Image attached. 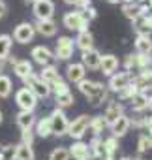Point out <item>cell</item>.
<instances>
[{
  "instance_id": "cell-17",
  "label": "cell",
  "mask_w": 152,
  "mask_h": 160,
  "mask_svg": "<svg viewBox=\"0 0 152 160\" xmlns=\"http://www.w3.org/2000/svg\"><path fill=\"white\" fill-rule=\"evenodd\" d=\"M131 81L139 91H146L152 89V68L148 70H139L137 75H131Z\"/></svg>"
},
{
  "instance_id": "cell-28",
  "label": "cell",
  "mask_w": 152,
  "mask_h": 160,
  "mask_svg": "<svg viewBox=\"0 0 152 160\" xmlns=\"http://www.w3.org/2000/svg\"><path fill=\"white\" fill-rule=\"evenodd\" d=\"M12 43H13V38L10 34H0V60H8L12 53Z\"/></svg>"
},
{
  "instance_id": "cell-42",
  "label": "cell",
  "mask_w": 152,
  "mask_h": 160,
  "mask_svg": "<svg viewBox=\"0 0 152 160\" xmlns=\"http://www.w3.org/2000/svg\"><path fill=\"white\" fill-rule=\"evenodd\" d=\"M92 85H94V81H92V79H83V81H79L77 83V89H79V92L81 94H85V96H88V92L92 91Z\"/></svg>"
},
{
  "instance_id": "cell-39",
  "label": "cell",
  "mask_w": 152,
  "mask_h": 160,
  "mask_svg": "<svg viewBox=\"0 0 152 160\" xmlns=\"http://www.w3.org/2000/svg\"><path fill=\"white\" fill-rule=\"evenodd\" d=\"M15 154H17V145H13V143L4 145L0 149V158L2 160H15Z\"/></svg>"
},
{
  "instance_id": "cell-62",
  "label": "cell",
  "mask_w": 152,
  "mask_h": 160,
  "mask_svg": "<svg viewBox=\"0 0 152 160\" xmlns=\"http://www.w3.org/2000/svg\"><path fill=\"white\" fill-rule=\"evenodd\" d=\"M0 160H2V158H0Z\"/></svg>"
},
{
  "instance_id": "cell-13",
  "label": "cell",
  "mask_w": 152,
  "mask_h": 160,
  "mask_svg": "<svg viewBox=\"0 0 152 160\" xmlns=\"http://www.w3.org/2000/svg\"><path fill=\"white\" fill-rule=\"evenodd\" d=\"M124 115V104L122 102H118V100H115V102H109V106H107V109H105V113L102 115L103 117V121H105V126H111L118 117H122Z\"/></svg>"
},
{
  "instance_id": "cell-54",
  "label": "cell",
  "mask_w": 152,
  "mask_h": 160,
  "mask_svg": "<svg viewBox=\"0 0 152 160\" xmlns=\"http://www.w3.org/2000/svg\"><path fill=\"white\" fill-rule=\"evenodd\" d=\"M122 4H131V2H135V0H120Z\"/></svg>"
},
{
  "instance_id": "cell-15",
  "label": "cell",
  "mask_w": 152,
  "mask_h": 160,
  "mask_svg": "<svg viewBox=\"0 0 152 160\" xmlns=\"http://www.w3.org/2000/svg\"><path fill=\"white\" fill-rule=\"evenodd\" d=\"M118 57H115V55H102V60H100V72L103 73V75H107V77H111L115 72H118Z\"/></svg>"
},
{
  "instance_id": "cell-30",
  "label": "cell",
  "mask_w": 152,
  "mask_h": 160,
  "mask_svg": "<svg viewBox=\"0 0 152 160\" xmlns=\"http://www.w3.org/2000/svg\"><path fill=\"white\" fill-rule=\"evenodd\" d=\"M105 121L102 115H94L90 117V122H88V132H92V136H100L103 130H105Z\"/></svg>"
},
{
  "instance_id": "cell-55",
  "label": "cell",
  "mask_w": 152,
  "mask_h": 160,
  "mask_svg": "<svg viewBox=\"0 0 152 160\" xmlns=\"http://www.w3.org/2000/svg\"><path fill=\"white\" fill-rule=\"evenodd\" d=\"M107 2H109V4H118L120 0H107Z\"/></svg>"
},
{
  "instance_id": "cell-35",
  "label": "cell",
  "mask_w": 152,
  "mask_h": 160,
  "mask_svg": "<svg viewBox=\"0 0 152 160\" xmlns=\"http://www.w3.org/2000/svg\"><path fill=\"white\" fill-rule=\"evenodd\" d=\"M116 94H118V100H131L135 94H139V89L133 85V81H130V83H128L120 92H116Z\"/></svg>"
},
{
  "instance_id": "cell-53",
  "label": "cell",
  "mask_w": 152,
  "mask_h": 160,
  "mask_svg": "<svg viewBox=\"0 0 152 160\" xmlns=\"http://www.w3.org/2000/svg\"><path fill=\"white\" fill-rule=\"evenodd\" d=\"M66 4H69V6H75V2H77V0H64Z\"/></svg>"
},
{
  "instance_id": "cell-45",
  "label": "cell",
  "mask_w": 152,
  "mask_h": 160,
  "mask_svg": "<svg viewBox=\"0 0 152 160\" xmlns=\"http://www.w3.org/2000/svg\"><path fill=\"white\" fill-rule=\"evenodd\" d=\"M133 68H135V53H128L126 58H124V70L130 73Z\"/></svg>"
},
{
  "instance_id": "cell-12",
  "label": "cell",
  "mask_w": 152,
  "mask_h": 160,
  "mask_svg": "<svg viewBox=\"0 0 152 160\" xmlns=\"http://www.w3.org/2000/svg\"><path fill=\"white\" fill-rule=\"evenodd\" d=\"M87 77V70L81 62H69L66 66V79L69 83H75L77 85L79 81H83V79Z\"/></svg>"
},
{
  "instance_id": "cell-26",
  "label": "cell",
  "mask_w": 152,
  "mask_h": 160,
  "mask_svg": "<svg viewBox=\"0 0 152 160\" xmlns=\"http://www.w3.org/2000/svg\"><path fill=\"white\" fill-rule=\"evenodd\" d=\"M13 72H15V75L21 79H26L30 73H34V70H32V62H28V60H21V58H17V62L13 64Z\"/></svg>"
},
{
  "instance_id": "cell-57",
  "label": "cell",
  "mask_w": 152,
  "mask_h": 160,
  "mask_svg": "<svg viewBox=\"0 0 152 160\" xmlns=\"http://www.w3.org/2000/svg\"><path fill=\"white\" fill-rule=\"evenodd\" d=\"M146 2H148V8H150V12H152V0H146Z\"/></svg>"
},
{
  "instance_id": "cell-2",
  "label": "cell",
  "mask_w": 152,
  "mask_h": 160,
  "mask_svg": "<svg viewBox=\"0 0 152 160\" xmlns=\"http://www.w3.org/2000/svg\"><path fill=\"white\" fill-rule=\"evenodd\" d=\"M23 83H25V87L26 89H30L32 91V94L38 98V100H45V98H49L51 96V87L47 85V83H43L41 79H40V75L34 72V73H30L26 79H23Z\"/></svg>"
},
{
  "instance_id": "cell-14",
  "label": "cell",
  "mask_w": 152,
  "mask_h": 160,
  "mask_svg": "<svg viewBox=\"0 0 152 160\" xmlns=\"http://www.w3.org/2000/svg\"><path fill=\"white\" fill-rule=\"evenodd\" d=\"M100 60H102V53L96 49L81 53V64L85 66V70H90V72L100 70Z\"/></svg>"
},
{
  "instance_id": "cell-61",
  "label": "cell",
  "mask_w": 152,
  "mask_h": 160,
  "mask_svg": "<svg viewBox=\"0 0 152 160\" xmlns=\"http://www.w3.org/2000/svg\"><path fill=\"white\" fill-rule=\"evenodd\" d=\"M0 19H2V15H0Z\"/></svg>"
},
{
  "instance_id": "cell-32",
  "label": "cell",
  "mask_w": 152,
  "mask_h": 160,
  "mask_svg": "<svg viewBox=\"0 0 152 160\" xmlns=\"http://www.w3.org/2000/svg\"><path fill=\"white\" fill-rule=\"evenodd\" d=\"M36 154H34V149L30 145H23V143H17V154H15V160H34Z\"/></svg>"
},
{
  "instance_id": "cell-60",
  "label": "cell",
  "mask_w": 152,
  "mask_h": 160,
  "mask_svg": "<svg viewBox=\"0 0 152 160\" xmlns=\"http://www.w3.org/2000/svg\"><path fill=\"white\" fill-rule=\"evenodd\" d=\"M0 122H2V111H0Z\"/></svg>"
},
{
  "instance_id": "cell-50",
  "label": "cell",
  "mask_w": 152,
  "mask_h": 160,
  "mask_svg": "<svg viewBox=\"0 0 152 160\" xmlns=\"http://www.w3.org/2000/svg\"><path fill=\"white\" fill-rule=\"evenodd\" d=\"M4 66H6V60H0V75H2V72H4Z\"/></svg>"
},
{
  "instance_id": "cell-41",
  "label": "cell",
  "mask_w": 152,
  "mask_h": 160,
  "mask_svg": "<svg viewBox=\"0 0 152 160\" xmlns=\"http://www.w3.org/2000/svg\"><path fill=\"white\" fill-rule=\"evenodd\" d=\"M130 126L143 130L145 128V113H133V117H130Z\"/></svg>"
},
{
  "instance_id": "cell-22",
  "label": "cell",
  "mask_w": 152,
  "mask_h": 160,
  "mask_svg": "<svg viewBox=\"0 0 152 160\" xmlns=\"http://www.w3.org/2000/svg\"><path fill=\"white\" fill-rule=\"evenodd\" d=\"M68 152H69V156H71L73 160H87V158L90 156L88 145H87L83 139H81V141H73V145H69Z\"/></svg>"
},
{
  "instance_id": "cell-58",
  "label": "cell",
  "mask_w": 152,
  "mask_h": 160,
  "mask_svg": "<svg viewBox=\"0 0 152 160\" xmlns=\"http://www.w3.org/2000/svg\"><path fill=\"white\" fill-rule=\"evenodd\" d=\"M25 2H26V4H34V2H36V0H25Z\"/></svg>"
},
{
  "instance_id": "cell-6",
  "label": "cell",
  "mask_w": 152,
  "mask_h": 160,
  "mask_svg": "<svg viewBox=\"0 0 152 160\" xmlns=\"http://www.w3.org/2000/svg\"><path fill=\"white\" fill-rule=\"evenodd\" d=\"M73 49H75V42L69 36H60L56 42V49H55V58L56 60H69L73 57Z\"/></svg>"
},
{
  "instance_id": "cell-40",
  "label": "cell",
  "mask_w": 152,
  "mask_h": 160,
  "mask_svg": "<svg viewBox=\"0 0 152 160\" xmlns=\"http://www.w3.org/2000/svg\"><path fill=\"white\" fill-rule=\"evenodd\" d=\"M49 160H69V152H68L66 147H56V149L51 151Z\"/></svg>"
},
{
  "instance_id": "cell-21",
  "label": "cell",
  "mask_w": 152,
  "mask_h": 160,
  "mask_svg": "<svg viewBox=\"0 0 152 160\" xmlns=\"http://www.w3.org/2000/svg\"><path fill=\"white\" fill-rule=\"evenodd\" d=\"M34 30H36L38 34L45 36V38H53V36L56 34L58 27H56V23H55L53 19H45V21H38V19H36V23H34Z\"/></svg>"
},
{
  "instance_id": "cell-33",
  "label": "cell",
  "mask_w": 152,
  "mask_h": 160,
  "mask_svg": "<svg viewBox=\"0 0 152 160\" xmlns=\"http://www.w3.org/2000/svg\"><path fill=\"white\" fill-rule=\"evenodd\" d=\"M87 145H88V151H90L92 156H102L103 158V139L100 136H94L90 139V143H87Z\"/></svg>"
},
{
  "instance_id": "cell-34",
  "label": "cell",
  "mask_w": 152,
  "mask_h": 160,
  "mask_svg": "<svg viewBox=\"0 0 152 160\" xmlns=\"http://www.w3.org/2000/svg\"><path fill=\"white\" fill-rule=\"evenodd\" d=\"M12 89H13L12 79L2 73V75H0V98H8L12 94Z\"/></svg>"
},
{
  "instance_id": "cell-51",
  "label": "cell",
  "mask_w": 152,
  "mask_h": 160,
  "mask_svg": "<svg viewBox=\"0 0 152 160\" xmlns=\"http://www.w3.org/2000/svg\"><path fill=\"white\" fill-rule=\"evenodd\" d=\"M146 132H148V134H146V136H148V138H150V139H152V124H150V126H146Z\"/></svg>"
},
{
  "instance_id": "cell-9",
  "label": "cell",
  "mask_w": 152,
  "mask_h": 160,
  "mask_svg": "<svg viewBox=\"0 0 152 160\" xmlns=\"http://www.w3.org/2000/svg\"><path fill=\"white\" fill-rule=\"evenodd\" d=\"M34 36H36V30H34V25L32 23H21L13 30V40L17 43H23V45L25 43H30L34 40Z\"/></svg>"
},
{
  "instance_id": "cell-36",
  "label": "cell",
  "mask_w": 152,
  "mask_h": 160,
  "mask_svg": "<svg viewBox=\"0 0 152 160\" xmlns=\"http://www.w3.org/2000/svg\"><path fill=\"white\" fill-rule=\"evenodd\" d=\"M135 68L137 70L152 68V55H139V53H135Z\"/></svg>"
},
{
  "instance_id": "cell-3",
  "label": "cell",
  "mask_w": 152,
  "mask_h": 160,
  "mask_svg": "<svg viewBox=\"0 0 152 160\" xmlns=\"http://www.w3.org/2000/svg\"><path fill=\"white\" fill-rule=\"evenodd\" d=\"M49 121H51V132H53V136H56V138L68 136V124H69V121H68L64 109L55 108L51 111V115H49Z\"/></svg>"
},
{
  "instance_id": "cell-7",
  "label": "cell",
  "mask_w": 152,
  "mask_h": 160,
  "mask_svg": "<svg viewBox=\"0 0 152 160\" xmlns=\"http://www.w3.org/2000/svg\"><path fill=\"white\" fill-rule=\"evenodd\" d=\"M32 12H34L38 21L53 19V15H55V2L53 0H36V2L32 4Z\"/></svg>"
},
{
  "instance_id": "cell-18",
  "label": "cell",
  "mask_w": 152,
  "mask_h": 160,
  "mask_svg": "<svg viewBox=\"0 0 152 160\" xmlns=\"http://www.w3.org/2000/svg\"><path fill=\"white\" fill-rule=\"evenodd\" d=\"M40 75V79H41V81L43 83H47L49 87H53L55 83H58L60 81V72H58V68L55 66V64H49V66H43L41 68V72L38 73Z\"/></svg>"
},
{
  "instance_id": "cell-5",
  "label": "cell",
  "mask_w": 152,
  "mask_h": 160,
  "mask_svg": "<svg viewBox=\"0 0 152 160\" xmlns=\"http://www.w3.org/2000/svg\"><path fill=\"white\" fill-rule=\"evenodd\" d=\"M15 104L19 106L21 111H28V113H34L36 108H38V98L32 94L30 89L26 87H21L17 92H15Z\"/></svg>"
},
{
  "instance_id": "cell-8",
  "label": "cell",
  "mask_w": 152,
  "mask_h": 160,
  "mask_svg": "<svg viewBox=\"0 0 152 160\" xmlns=\"http://www.w3.org/2000/svg\"><path fill=\"white\" fill-rule=\"evenodd\" d=\"M30 57H32V60H34L36 64H40L41 68H43V66H49V64H53V62L56 60L55 55H53V51H51L47 45H36V47H32Z\"/></svg>"
},
{
  "instance_id": "cell-10",
  "label": "cell",
  "mask_w": 152,
  "mask_h": 160,
  "mask_svg": "<svg viewBox=\"0 0 152 160\" xmlns=\"http://www.w3.org/2000/svg\"><path fill=\"white\" fill-rule=\"evenodd\" d=\"M130 81H131V73H128V72H115V73L109 77L107 91H109V92H120Z\"/></svg>"
},
{
  "instance_id": "cell-44",
  "label": "cell",
  "mask_w": 152,
  "mask_h": 160,
  "mask_svg": "<svg viewBox=\"0 0 152 160\" xmlns=\"http://www.w3.org/2000/svg\"><path fill=\"white\" fill-rule=\"evenodd\" d=\"M34 138H36L34 130H23V132H21V143H23V145H30V147H32Z\"/></svg>"
},
{
  "instance_id": "cell-29",
  "label": "cell",
  "mask_w": 152,
  "mask_h": 160,
  "mask_svg": "<svg viewBox=\"0 0 152 160\" xmlns=\"http://www.w3.org/2000/svg\"><path fill=\"white\" fill-rule=\"evenodd\" d=\"M130 104H131V111L133 113H145L146 109H148V100L139 92V94H135L131 100H130Z\"/></svg>"
},
{
  "instance_id": "cell-46",
  "label": "cell",
  "mask_w": 152,
  "mask_h": 160,
  "mask_svg": "<svg viewBox=\"0 0 152 160\" xmlns=\"http://www.w3.org/2000/svg\"><path fill=\"white\" fill-rule=\"evenodd\" d=\"M90 6H92V0H77V2H75V8L81 10V12H85V10L90 8Z\"/></svg>"
},
{
  "instance_id": "cell-23",
  "label": "cell",
  "mask_w": 152,
  "mask_h": 160,
  "mask_svg": "<svg viewBox=\"0 0 152 160\" xmlns=\"http://www.w3.org/2000/svg\"><path fill=\"white\" fill-rule=\"evenodd\" d=\"M36 115L34 113H28V111H19L17 115H15V122H17V126L21 128V132L23 130H34V124H36Z\"/></svg>"
},
{
  "instance_id": "cell-4",
  "label": "cell",
  "mask_w": 152,
  "mask_h": 160,
  "mask_svg": "<svg viewBox=\"0 0 152 160\" xmlns=\"http://www.w3.org/2000/svg\"><path fill=\"white\" fill-rule=\"evenodd\" d=\"M88 122H90V117L88 115H79L75 117L69 124H68V136L75 141H81L85 138V134L88 132Z\"/></svg>"
},
{
  "instance_id": "cell-43",
  "label": "cell",
  "mask_w": 152,
  "mask_h": 160,
  "mask_svg": "<svg viewBox=\"0 0 152 160\" xmlns=\"http://www.w3.org/2000/svg\"><path fill=\"white\" fill-rule=\"evenodd\" d=\"M69 91V87H68V83L64 81V79H60L58 83H55L53 87H51V92H55V96L56 94H64V92H68Z\"/></svg>"
},
{
  "instance_id": "cell-47",
  "label": "cell",
  "mask_w": 152,
  "mask_h": 160,
  "mask_svg": "<svg viewBox=\"0 0 152 160\" xmlns=\"http://www.w3.org/2000/svg\"><path fill=\"white\" fill-rule=\"evenodd\" d=\"M85 15H87V19H88V21H94V19L98 17V10H96L94 6H90V8H87V10H85Z\"/></svg>"
},
{
  "instance_id": "cell-49",
  "label": "cell",
  "mask_w": 152,
  "mask_h": 160,
  "mask_svg": "<svg viewBox=\"0 0 152 160\" xmlns=\"http://www.w3.org/2000/svg\"><path fill=\"white\" fill-rule=\"evenodd\" d=\"M120 160H141V158H139V156H133V158H131V156H122Z\"/></svg>"
},
{
  "instance_id": "cell-27",
  "label": "cell",
  "mask_w": 152,
  "mask_h": 160,
  "mask_svg": "<svg viewBox=\"0 0 152 160\" xmlns=\"http://www.w3.org/2000/svg\"><path fill=\"white\" fill-rule=\"evenodd\" d=\"M34 134L36 136H40V138H49V136H53V132H51V121H49V117H41V119H38L36 121V124H34Z\"/></svg>"
},
{
  "instance_id": "cell-52",
  "label": "cell",
  "mask_w": 152,
  "mask_h": 160,
  "mask_svg": "<svg viewBox=\"0 0 152 160\" xmlns=\"http://www.w3.org/2000/svg\"><path fill=\"white\" fill-rule=\"evenodd\" d=\"M87 160H103V158H102V156H92V154H90Z\"/></svg>"
},
{
  "instance_id": "cell-25",
  "label": "cell",
  "mask_w": 152,
  "mask_h": 160,
  "mask_svg": "<svg viewBox=\"0 0 152 160\" xmlns=\"http://www.w3.org/2000/svg\"><path fill=\"white\" fill-rule=\"evenodd\" d=\"M135 51L139 55H152V38H150V34H137L135 36Z\"/></svg>"
},
{
  "instance_id": "cell-56",
  "label": "cell",
  "mask_w": 152,
  "mask_h": 160,
  "mask_svg": "<svg viewBox=\"0 0 152 160\" xmlns=\"http://www.w3.org/2000/svg\"><path fill=\"white\" fill-rule=\"evenodd\" d=\"M137 4H146V0H135Z\"/></svg>"
},
{
  "instance_id": "cell-48",
  "label": "cell",
  "mask_w": 152,
  "mask_h": 160,
  "mask_svg": "<svg viewBox=\"0 0 152 160\" xmlns=\"http://www.w3.org/2000/svg\"><path fill=\"white\" fill-rule=\"evenodd\" d=\"M6 12H8V6H6V2H4V0H0V15H6Z\"/></svg>"
},
{
  "instance_id": "cell-59",
  "label": "cell",
  "mask_w": 152,
  "mask_h": 160,
  "mask_svg": "<svg viewBox=\"0 0 152 160\" xmlns=\"http://www.w3.org/2000/svg\"><path fill=\"white\" fill-rule=\"evenodd\" d=\"M148 109H150V111H152V100H150V102H148Z\"/></svg>"
},
{
  "instance_id": "cell-20",
  "label": "cell",
  "mask_w": 152,
  "mask_h": 160,
  "mask_svg": "<svg viewBox=\"0 0 152 160\" xmlns=\"http://www.w3.org/2000/svg\"><path fill=\"white\" fill-rule=\"evenodd\" d=\"M73 42H75V47H77V49H81V53L94 49V34H92L90 30L77 32V38H75Z\"/></svg>"
},
{
  "instance_id": "cell-19",
  "label": "cell",
  "mask_w": 152,
  "mask_h": 160,
  "mask_svg": "<svg viewBox=\"0 0 152 160\" xmlns=\"http://www.w3.org/2000/svg\"><path fill=\"white\" fill-rule=\"evenodd\" d=\"M131 27L137 34H150L152 32V12L148 15H137L131 21Z\"/></svg>"
},
{
  "instance_id": "cell-11",
  "label": "cell",
  "mask_w": 152,
  "mask_h": 160,
  "mask_svg": "<svg viewBox=\"0 0 152 160\" xmlns=\"http://www.w3.org/2000/svg\"><path fill=\"white\" fill-rule=\"evenodd\" d=\"M107 96H109L107 85H103L102 81H94V85H92V91L88 92L87 100H88L92 106H100V104H103V102L107 100Z\"/></svg>"
},
{
  "instance_id": "cell-1",
  "label": "cell",
  "mask_w": 152,
  "mask_h": 160,
  "mask_svg": "<svg viewBox=\"0 0 152 160\" xmlns=\"http://www.w3.org/2000/svg\"><path fill=\"white\" fill-rule=\"evenodd\" d=\"M88 19L85 15V12L81 10H75V12H68L64 13L62 17V25L68 28V30H73V32H83V30H88Z\"/></svg>"
},
{
  "instance_id": "cell-37",
  "label": "cell",
  "mask_w": 152,
  "mask_h": 160,
  "mask_svg": "<svg viewBox=\"0 0 152 160\" xmlns=\"http://www.w3.org/2000/svg\"><path fill=\"white\" fill-rule=\"evenodd\" d=\"M137 12H139V4L137 2H131V4H122V13L126 19L133 21L137 17Z\"/></svg>"
},
{
  "instance_id": "cell-38",
  "label": "cell",
  "mask_w": 152,
  "mask_h": 160,
  "mask_svg": "<svg viewBox=\"0 0 152 160\" xmlns=\"http://www.w3.org/2000/svg\"><path fill=\"white\" fill-rule=\"evenodd\" d=\"M137 151H139L141 154L152 151V139H150L146 134H141V136H139V139H137Z\"/></svg>"
},
{
  "instance_id": "cell-16",
  "label": "cell",
  "mask_w": 152,
  "mask_h": 160,
  "mask_svg": "<svg viewBox=\"0 0 152 160\" xmlns=\"http://www.w3.org/2000/svg\"><path fill=\"white\" fill-rule=\"evenodd\" d=\"M130 117L128 115H122V117H118L111 126H109V130H111V136L113 138H116V139H120V138H124L128 132H130Z\"/></svg>"
},
{
  "instance_id": "cell-31",
  "label": "cell",
  "mask_w": 152,
  "mask_h": 160,
  "mask_svg": "<svg viewBox=\"0 0 152 160\" xmlns=\"http://www.w3.org/2000/svg\"><path fill=\"white\" fill-rule=\"evenodd\" d=\"M55 104H56L58 109H66V108H71V106L75 104V98H73L71 91H68V92H64V94H56V96H55Z\"/></svg>"
},
{
  "instance_id": "cell-24",
  "label": "cell",
  "mask_w": 152,
  "mask_h": 160,
  "mask_svg": "<svg viewBox=\"0 0 152 160\" xmlns=\"http://www.w3.org/2000/svg\"><path fill=\"white\" fill-rule=\"evenodd\" d=\"M120 145H118V139L109 136L103 139V160H116V152H118Z\"/></svg>"
}]
</instances>
